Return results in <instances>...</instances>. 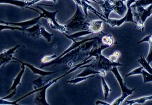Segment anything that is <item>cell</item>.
Wrapping results in <instances>:
<instances>
[{
    "mask_svg": "<svg viewBox=\"0 0 152 105\" xmlns=\"http://www.w3.org/2000/svg\"><path fill=\"white\" fill-rule=\"evenodd\" d=\"M12 61V60L10 59H6V58L3 57L1 55V54H0V62H5L8 63V62H10V61Z\"/></svg>",
    "mask_w": 152,
    "mask_h": 105,
    "instance_id": "cell-33",
    "label": "cell"
},
{
    "mask_svg": "<svg viewBox=\"0 0 152 105\" xmlns=\"http://www.w3.org/2000/svg\"><path fill=\"white\" fill-rule=\"evenodd\" d=\"M20 45H17L14 47L11 48L8 50H4L3 52H1V55L6 58V59H10L13 61V54L15 52L20 48Z\"/></svg>",
    "mask_w": 152,
    "mask_h": 105,
    "instance_id": "cell-19",
    "label": "cell"
},
{
    "mask_svg": "<svg viewBox=\"0 0 152 105\" xmlns=\"http://www.w3.org/2000/svg\"><path fill=\"white\" fill-rule=\"evenodd\" d=\"M99 41L102 44L107 45L108 47L113 46L114 44H115V40L114 39V37L112 34L110 33H104L102 32L101 36L99 38Z\"/></svg>",
    "mask_w": 152,
    "mask_h": 105,
    "instance_id": "cell-14",
    "label": "cell"
},
{
    "mask_svg": "<svg viewBox=\"0 0 152 105\" xmlns=\"http://www.w3.org/2000/svg\"><path fill=\"white\" fill-rule=\"evenodd\" d=\"M143 42H148L149 44L150 49H149L148 55L147 57V58H146V60L150 64L152 62V35H148L143 38L142 39H141L140 41L137 42V44H142Z\"/></svg>",
    "mask_w": 152,
    "mask_h": 105,
    "instance_id": "cell-17",
    "label": "cell"
},
{
    "mask_svg": "<svg viewBox=\"0 0 152 105\" xmlns=\"http://www.w3.org/2000/svg\"><path fill=\"white\" fill-rule=\"evenodd\" d=\"M95 104L96 105H110L111 104L107 103V102H105V101H103L102 100H96L95 101Z\"/></svg>",
    "mask_w": 152,
    "mask_h": 105,
    "instance_id": "cell-32",
    "label": "cell"
},
{
    "mask_svg": "<svg viewBox=\"0 0 152 105\" xmlns=\"http://www.w3.org/2000/svg\"><path fill=\"white\" fill-rule=\"evenodd\" d=\"M103 22L102 20H95L89 22L88 30L91 33H101L103 28Z\"/></svg>",
    "mask_w": 152,
    "mask_h": 105,
    "instance_id": "cell-13",
    "label": "cell"
},
{
    "mask_svg": "<svg viewBox=\"0 0 152 105\" xmlns=\"http://www.w3.org/2000/svg\"><path fill=\"white\" fill-rule=\"evenodd\" d=\"M101 79H102V89L103 92V95L104 99H107L108 97L110 95V93L112 91V89H110V87L108 85L107 83L105 81L104 78L103 76H101Z\"/></svg>",
    "mask_w": 152,
    "mask_h": 105,
    "instance_id": "cell-22",
    "label": "cell"
},
{
    "mask_svg": "<svg viewBox=\"0 0 152 105\" xmlns=\"http://www.w3.org/2000/svg\"><path fill=\"white\" fill-rule=\"evenodd\" d=\"M131 9L133 15V20L137 28L140 31L145 30V22L151 15L152 4L147 7H143L138 3H133L131 5Z\"/></svg>",
    "mask_w": 152,
    "mask_h": 105,
    "instance_id": "cell-3",
    "label": "cell"
},
{
    "mask_svg": "<svg viewBox=\"0 0 152 105\" xmlns=\"http://www.w3.org/2000/svg\"><path fill=\"white\" fill-rule=\"evenodd\" d=\"M39 34H40V37L45 38L46 42H47L48 43H50L51 42L52 37H53V35H54L53 33L48 32L47 30H46L45 27H44L42 25H41V27H40V33Z\"/></svg>",
    "mask_w": 152,
    "mask_h": 105,
    "instance_id": "cell-20",
    "label": "cell"
},
{
    "mask_svg": "<svg viewBox=\"0 0 152 105\" xmlns=\"http://www.w3.org/2000/svg\"><path fill=\"white\" fill-rule=\"evenodd\" d=\"M73 1L75 2L76 4L79 5L80 7L82 8L83 12L86 16H88V10H90L91 12H93L97 16H98L99 18H100V20H103L104 22L106 21V19H105L104 15L102 13L98 12V11L94 7H93L91 5H90V3H88L85 1H81V0H73Z\"/></svg>",
    "mask_w": 152,
    "mask_h": 105,
    "instance_id": "cell-9",
    "label": "cell"
},
{
    "mask_svg": "<svg viewBox=\"0 0 152 105\" xmlns=\"http://www.w3.org/2000/svg\"><path fill=\"white\" fill-rule=\"evenodd\" d=\"M40 23H37L32 27H28L27 28L23 29V32L26 34L28 37H31L34 40H38L41 38L40 37V27H41Z\"/></svg>",
    "mask_w": 152,
    "mask_h": 105,
    "instance_id": "cell-12",
    "label": "cell"
},
{
    "mask_svg": "<svg viewBox=\"0 0 152 105\" xmlns=\"http://www.w3.org/2000/svg\"><path fill=\"white\" fill-rule=\"evenodd\" d=\"M95 57V60L91 64V67L96 71H105L108 72L113 67L123 66V64L121 63L111 61L108 57H104L102 54H99Z\"/></svg>",
    "mask_w": 152,
    "mask_h": 105,
    "instance_id": "cell-5",
    "label": "cell"
},
{
    "mask_svg": "<svg viewBox=\"0 0 152 105\" xmlns=\"http://www.w3.org/2000/svg\"><path fill=\"white\" fill-rule=\"evenodd\" d=\"M91 61V59H85L82 62H81L80 64H78L77 65L74 66L72 68L70 69L68 72H66L65 74H64L54 79H53L50 81H49L48 83H46V84L43 85L41 88L38 89V90L36 91V93H37L36 96L34 98V103H36L37 104H45V105H49L50 104L46 101V91H47L48 87L51 86L53 84H55L58 81H59L61 78L66 76L67 75L73 72L74 71H77L78 69H82V68H85V67H90L91 65L90 64H87L90 63V62Z\"/></svg>",
    "mask_w": 152,
    "mask_h": 105,
    "instance_id": "cell-2",
    "label": "cell"
},
{
    "mask_svg": "<svg viewBox=\"0 0 152 105\" xmlns=\"http://www.w3.org/2000/svg\"><path fill=\"white\" fill-rule=\"evenodd\" d=\"M110 2L112 4L113 11L120 16L125 15L127 11V7L122 0H110Z\"/></svg>",
    "mask_w": 152,
    "mask_h": 105,
    "instance_id": "cell-10",
    "label": "cell"
},
{
    "mask_svg": "<svg viewBox=\"0 0 152 105\" xmlns=\"http://www.w3.org/2000/svg\"><path fill=\"white\" fill-rule=\"evenodd\" d=\"M38 8L42 11V12L43 15V18H45L47 20L48 25L51 28L59 31L63 34L66 32V28L65 27V25L63 24H60L56 18V15L58 12V10H56L55 11H49L42 7H38Z\"/></svg>",
    "mask_w": 152,
    "mask_h": 105,
    "instance_id": "cell-6",
    "label": "cell"
},
{
    "mask_svg": "<svg viewBox=\"0 0 152 105\" xmlns=\"http://www.w3.org/2000/svg\"><path fill=\"white\" fill-rule=\"evenodd\" d=\"M21 70L20 72L18 73L16 75V77L13 80V82L12 84V86L10 87V89L8 90V92H11L10 94H9L8 95H7V96H5L4 98H3L2 99L3 100H9V99L12 98L16 94V87H18V86H19L20 84H21V78L23 77V74L25 73V66L23 65V64H21Z\"/></svg>",
    "mask_w": 152,
    "mask_h": 105,
    "instance_id": "cell-8",
    "label": "cell"
},
{
    "mask_svg": "<svg viewBox=\"0 0 152 105\" xmlns=\"http://www.w3.org/2000/svg\"><path fill=\"white\" fill-rule=\"evenodd\" d=\"M99 1H108V0H99Z\"/></svg>",
    "mask_w": 152,
    "mask_h": 105,
    "instance_id": "cell-35",
    "label": "cell"
},
{
    "mask_svg": "<svg viewBox=\"0 0 152 105\" xmlns=\"http://www.w3.org/2000/svg\"><path fill=\"white\" fill-rule=\"evenodd\" d=\"M107 24L112 27H120L125 23H135L133 20V15L131 7H128L126 14L123 18L120 19L115 18H108L105 21Z\"/></svg>",
    "mask_w": 152,
    "mask_h": 105,
    "instance_id": "cell-7",
    "label": "cell"
},
{
    "mask_svg": "<svg viewBox=\"0 0 152 105\" xmlns=\"http://www.w3.org/2000/svg\"><path fill=\"white\" fill-rule=\"evenodd\" d=\"M110 71H112L113 72L115 77L116 78V80L118 81L121 89V96L118 98H116L115 101H113L112 103H111V104L112 105L122 104V103H124V101L125 100V99L127 97L132 95L133 94V92L135 91L136 89L135 88L130 89L126 86L124 79H123V78L121 77V75L118 71L117 67L115 66L112 67Z\"/></svg>",
    "mask_w": 152,
    "mask_h": 105,
    "instance_id": "cell-4",
    "label": "cell"
},
{
    "mask_svg": "<svg viewBox=\"0 0 152 105\" xmlns=\"http://www.w3.org/2000/svg\"><path fill=\"white\" fill-rule=\"evenodd\" d=\"M141 74L143 78V83H147L152 82V74H150L147 71H146L143 68L141 71Z\"/></svg>",
    "mask_w": 152,
    "mask_h": 105,
    "instance_id": "cell-25",
    "label": "cell"
},
{
    "mask_svg": "<svg viewBox=\"0 0 152 105\" xmlns=\"http://www.w3.org/2000/svg\"><path fill=\"white\" fill-rule=\"evenodd\" d=\"M13 61H16L17 62H18L20 63H21V64H23V65H25V66L28 67L29 69H30L31 71H32V72L34 74H38L39 75H40V76H42V77H45V76H47V75H51L53 74H55L57 72H58L59 71H53V72H49V71H43V70H42L40 69H38L37 67H34V66L31 65V64H29L28 62H22L21 61H20L19 59H16V58L14 57L13 58Z\"/></svg>",
    "mask_w": 152,
    "mask_h": 105,
    "instance_id": "cell-11",
    "label": "cell"
},
{
    "mask_svg": "<svg viewBox=\"0 0 152 105\" xmlns=\"http://www.w3.org/2000/svg\"><path fill=\"white\" fill-rule=\"evenodd\" d=\"M121 54L120 52L118 51H115L112 54H111L108 57V59L112 62H116V61L118 60V58L120 57Z\"/></svg>",
    "mask_w": 152,
    "mask_h": 105,
    "instance_id": "cell-29",
    "label": "cell"
},
{
    "mask_svg": "<svg viewBox=\"0 0 152 105\" xmlns=\"http://www.w3.org/2000/svg\"><path fill=\"white\" fill-rule=\"evenodd\" d=\"M142 69H143V67L142 66L140 67H138V68H136L135 69L132 70V71H131L129 73H128L127 74H126L125 76L127 78V77L132 76V75H140V74H141V71H142Z\"/></svg>",
    "mask_w": 152,
    "mask_h": 105,
    "instance_id": "cell-28",
    "label": "cell"
},
{
    "mask_svg": "<svg viewBox=\"0 0 152 105\" xmlns=\"http://www.w3.org/2000/svg\"><path fill=\"white\" fill-rule=\"evenodd\" d=\"M43 1V0H31V1H29V2H28V4H27V7H26V8H27V9L31 10H33V11H36V12H37V13H40L39 11H38V10H35V9L31 8H30V7H31V6H33V5H34V4H37V3H39V1ZM45 1H51V2L54 3H57V0H45Z\"/></svg>",
    "mask_w": 152,
    "mask_h": 105,
    "instance_id": "cell-26",
    "label": "cell"
},
{
    "mask_svg": "<svg viewBox=\"0 0 152 105\" xmlns=\"http://www.w3.org/2000/svg\"><path fill=\"white\" fill-rule=\"evenodd\" d=\"M138 62L140 65L142 66V67L146 71H147L150 74H152V67L150 66V64L149 62H147V61L146 60L144 56H141L140 59L138 60Z\"/></svg>",
    "mask_w": 152,
    "mask_h": 105,
    "instance_id": "cell-21",
    "label": "cell"
},
{
    "mask_svg": "<svg viewBox=\"0 0 152 105\" xmlns=\"http://www.w3.org/2000/svg\"><path fill=\"white\" fill-rule=\"evenodd\" d=\"M4 30H18V31H23V28L20 27L11 26L6 24H0V32H2Z\"/></svg>",
    "mask_w": 152,
    "mask_h": 105,
    "instance_id": "cell-24",
    "label": "cell"
},
{
    "mask_svg": "<svg viewBox=\"0 0 152 105\" xmlns=\"http://www.w3.org/2000/svg\"><path fill=\"white\" fill-rule=\"evenodd\" d=\"M151 15H152V10H151Z\"/></svg>",
    "mask_w": 152,
    "mask_h": 105,
    "instance_id": "cell-36",
    "label": "cell"
},
{
    "mask_svg": "<svg viewBox=\"0 0 152 105\" xmlns=\"http://www.w3.org/2000/svg\"><path fill=\"white\" fill-rule=\"evenodd\" d=\"M152 100V95L144 96L142 98H139L135 100H126L125 101L124 104H128V105H132V104H144L146 101Z\"/></svg>",
    "mask_w": 152,
    "mask_h": 105,
    "instance_id": "cell-18",
    "label": "cell"
},
{
    "mask_svg": "<svg viewBox=\"0 0 152 105\" xmlns=\"http://www.w3.org/2000/svg\"><path fill=\"white\" fill-rule=\"evenodd\" d=\"M7 63L5 62H0V68L2 67L3 66H4L5 64H7Z\"/></svg>",
    "mask_w": 152,
    "mask_h": 105,
    "instance_id": "cell-34",
    "label": "cell"
},
{
    "mask_svg": "<svg viewBox=\"0 0 152 105\" xmlns=\"http://www.w3.org/2000/svg\"><path fill=\"white\" fill-rule=\"evenodd\" d=\"M58 57L57 54H53L51 55H46L45 57H43L42 59L40 60V62L42 63V64H45V63H47L51 61H53V59H56V58Z\"/></svg>",
    "mask_w": 152,
    "mask_h": 105,
    "instance_id": "cell-27",
    "label": "cell"
},
{
    "mask_svg": "<svg viewBox=\"0 0 152 105\" xmlns=\"http://www.w3.org/2000/svg\"><path fill=\"white\" fill-rule=\"evenodd\" d=\"M135 3L142 5L143 7H147L148 6L152 4V0H136Z\"/></svg>",
    "mask_w": 152,
    "mask_h": 105,
    "instance_id": "cell-30",
    "label": "cell"
},
{
    "mask_svg": "<svg viewBox=\"0 0 152 105\" xmlns=\"http://www.w3.org/2000/svg\"><path fill=\"white\" fill-rule=\"evenodd\" d=\"M99 5L100 7L102 13L104 15L105 19L107 20L109 18V16L111 12L113 11L112 4L110 2V0H108V1H103Z\"/></svg>",
    "mask_w": 152,
    "mask_h": 105,
    "instance_id": "cell-15",
    "label": "cell"
},
{
    "mask_svg": "<svg viewBox=\"0 0 152 105\" xmlns=\"http://www.w3.org/2000/svg\"><path fill=\"white\" fill-rule=\"evenodd\" d=\"M76 8L74 15L63 24L66 28L65 33L68 35L88 29L90 21L88 20V16L85 15L79 5L76 4Z\"/></svg>",
    "mask_w": 152,
    "mask_h": 105,
    "instance_id": "cell-1",
    "label": "cell"
},
{
    "mask_svg": "<svg viewBox=\"0 0 152 105\" xmlns=\"http://www.w3.org/2000/svg\"><path fill=\"white\" fill-rule=\"evenodd\" d=\"M28 0H0V4H8L25 9L28 3Z\"/></svg>",
    "mask_w": 152,
    "mask_h": 105,
    "instance_id": "cell-16",
    "label": "cell"
},
{
    "mask_svg": "<svg viewBox=\"0 0 152 105\" xmlns=\"http://www.w3.org/2000/svg\"><path fill=\"white\" fill-rule=\"evenodd\" d=\"M95 75H88V76H86V77H75L71 80L66 81V83L69 84H77L83 82V81H85L87 79L95 77Z\"/></svg>",
    "mask_w": 152,
    "mask_h": 105,
    "instance_id": "cell-23",
    "label": "cell"
},
{
    "mask_svg": "<svg viewBox=\"0 0 152 105\" xmlns=\"http://www.w3.org/2000/svg\"><path fill=\"white\" fill-rule=\"evenodd\" d=\"M122 1H124V2L126 3V5L127 8L128 7H131V5L133 3H135L136 0H122Z\"/></svg>",
    "mask_w": 152,
    "mask_h": 105,
    "instance_id": "cell-31",
    "label": "cell"
}]
</instances>
